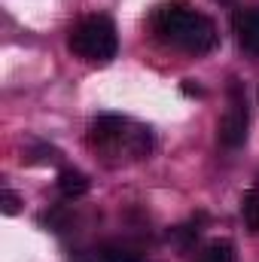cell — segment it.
<instances>
[{"label":"cell","mask_w":259,"mask_h":262,"mask_svg":"<svg viewBox=\"0 0 259 262\" xmlns=\"http://www.w3.org/2000/svg\"><path fill=\"white\" fill-rule=\"evenodd\" d=\"M153 31L159 34V40H165L168 46H177L189 55H207L220 40L217 25L183 0H171V3L156 6Z\"/></svg>","instance_id":"obj_1"},{"label":"cell","mask_w":259,"mask_h":262,"mask_svg":"<svg viewBox=\"0 0 259 262\" xmlns=\"http://www.w3.org/2000/svg\"><path fill=\"white\" fill-rule=\"evenodd\" d=\"M89 146L98 152H125L128 159H143L153 149V137L143 125H134L122 116H98L89 125Z\"/></svg>","instance_id":"obj_2"},{"label":"cell","mask_w":259,"mask_h":262,"mask_svg":"<svg viewBox=\"0 0 259 262\" xmlns=\"http://www.w3.org/2000/svg\"><path fill=\"white\" fill-rule=\"evenodd\" d=\"M67 46L73 55H79L82 61H92V64H107L116 58V49H119V37H116V28L107 15H89L82 18L79 25H73L70 37H67Z\"/></svg>","instance_id":"obj_3"},{"label":"cell","mask_w":259,"mask_h":262,"mask_svg":"<svg viewBox=\"0 0 259 262\" xmlns=\"http://www.w3.org/2000/svg\"><path fill=\"white\" fill-rule=\"evenodd\" d=\"M226 95H229V107H226V113H223V119L217 125V137H220L223 146L235 149V146H241L247 140V125H250L247 95H244V85L238 79H229Z\"/></svg>","instance_id":"obj_4"},{"label":"cell","mask_w":259,"mask_h":262,"mask_svg":"<svg viewBox=\"0 0 259 262\" xmlns=\"http://www.w3.org/2000/svg\"><path fill=\"white\" fill-rule=\"evenodd\" d=\"M232 28H235L238 46L250 55H259V6L238 9L235 18H232Z\"/></svg>","instance_id":"obj_5"},{"label":"cell","mask_w":259,"mask_h":262,"mask_svg":"<svg viewBox=\"0 0 259 262\" xmlns=\"http://www.w3.org/2000/svg\"><path fill=\"white\" fill-rule=\"evenodd\" d=\"M58 192L64 198H79L89 192V177L82 174V171H76V168H64L61 174H58Z\"/></svg>","instance_id":"obj_6"},{"label":"cell","mask_w":259,"mask_h":262,"mask_svg":"<svg viewBox=\"0 0 259 262\" xmlns=\"http://www.w3.org/2000/svg\"><path fill=\"white\" fill-rule=\"evenodd\" d=\"M241 213H244V226L250 232H259V180L247 189L244 204H241Z\"/></svg>","instance_id":"obj_7"},{"label":"cell","mask_w":259,"mask_h":262,"mask_svg":"<svg viewBox=\"0 0 259 262\" xmlns=\"http://www.w3.org/2000/svg\"><path fill=\"white\" fill-rule=\"evenodd\" d=\"M101 262H143V256L128 244H107L101 250Z\"/></svg>","instance_id":"obj_8"},{"label":"cell","mask_w":259,"mask_h":262,"mask_svg":"<svg viewBox=\"0 0 259 262\" xmlns=\"http://www.w3.org/2000/svg\"><path fill=\"white\" fill-rule=\"evenodd\" d=\"M198 232H201V216H198V220H192V223H186V226H177L168 238H171L180 250H189V247L195 244V238H198Z\"/></svg>","instance_id":"obj_9"},{"label":"cell","mask_w":259,"mask_h":262,"mask_svg":"<svg viewBox=\"0 0 259 262\" xmlns=\"http://www.w3.org/2000/svg\"><path fill=\"white\" fill-rule=\"evenodd\" d=\"M18 204H21V198L15 195V192H9V189H3V192H0V210H3L6 216L18 213Z\"/></svg>","instance_id":"obj_10"},{"label":"cell","mask_w":259,"mask_h":262,"mask_svg":"<svg viewBox=\"0 0 259 262\" xmlns=\"http://www.w3.org/2000/svg\"><path fill=\"white\" fill-rule=\"evenodd\" d=\"M198 262H207V259H201V256H198Z\"/></svg>","instance_id":"obj_11"}]
</instances>
